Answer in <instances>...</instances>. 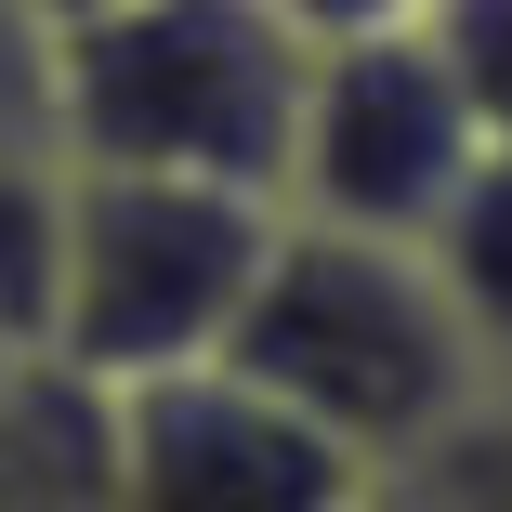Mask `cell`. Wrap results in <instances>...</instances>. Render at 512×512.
Listing matches in <instances>:
<instances>
[{"label": "cell", "mask_w": 512, "mask_h": 512, "mask_svg": "<svg viewBox=\"0 0 512 512\" xmlns=\"http://www.w3.org/2000/svg\"><path fill=\"white\" fill-rule=\"evenodd\" d=\"M473 171H486V132L460 106L434 27H381V40H329L316 66H302V132H289L276 211L434 250V224L460 211Z\"/></svg>", "instance_id": "cell-4"}, {"label": "cell", "mask_w": 512, "mask_h": 512, "mask_svg": "<svg viewBox=\"0 0 512 512\" xmlns=\"http://www.w3.org/2000/svg\"><path fill=\"white\" fill-rule=\"evenodd\" d=\"M14 145H53V53H40V27L0 0V158Z\"/></svg>", "instance_id": "cell-11"}, {"label": "cell", "mask_w": 512, "mask_h": 512, "mask_svg": "<svg viewBox=\"0 0 512 512\" xmlns=\"http://www.w3.org/2000/svg\"><path fill=\"white\" fill-rule=\"evenodd\" d=\"M263 237H276L263 197L158 184V171H66V276H53L40 368H66L79 394L211 368L263 276Z\"/></svg>", "instance_id": "cell-3"}, {"label": "cell", "mask_w": 512, "mask_h": 512, "mask_svg": "<svg viewBox=\"0 0 512 512\" xmlns=\"http://www.w3.org/2000/svg\"><path fill=\"white\" fill-rule=\"evenodd\" d=\"M302 53L263 0H132V14L53 40V158L66 171H158V184H289Z\"/></svg>", "instance_id": "cell-2"}, {"label": "cell", "mask_w": 512, "mask_h": 512, "mask_svg": "<svg viewBox=\"0 0 512 512\" xmlns=\"http://www.w3.org/2000/svg\"><path fill=\"white\" fill-rule=\"evenodd\" d=\"M211 368L276 394L302 434H329L368 473H407L434 434H460V407L486 394V342L460 329L434 250L289 224V211L263 237V276H250V302H237V329H224Z\"/></svg>", "instance_id": "cell-1"}, {"label": "cell", "mask_w": 512, "mask_h": 512, "mask_svg": "<svg viewBox=\"0 0 512 512\" xmlns=\"http://www.w3.org/2000/svg\"><path fill=\"white\" fill-rule=\"evenodd\" d=\"M434 276L460 302V329L486 342V381H499L512 368V158H486L460 184V211L434 224Z\"/></svg>", "instance_id": "cell-8"}, {"label": "cell", "mask_w": 512, "mask_h": 512, "mask_svg": "<svg viewBox=\"0 0 512 512\" xmlns=\"http://www.w3.org/2000/svg\"><path fill=\"white\" fill-rule=\"evenodd\" d=\"M0 512H106V394L66 368L0 381Z\"/></svg>", "instance_id": "cell-6"}, {"label": "cell", "mask_w": 512, "mask_h": 512, "mask_svg": "<svg viewBox=\"0 0 512 512\" xmlns=\"http://www.w3.org/2000/svg\"><path fill=\"white\" fill-rule=\"evenodd\" d=\"M53 276H66V158L14 145V158H0V368H40Z\"/></svg>", "instance_id": "cell-7"}, {"label": "cell", "mask_w": 512, "mask_h": 512, "mask_svg": "<svg viewBox=\"0 0 512 512\" xmlns=\"http://www.w3.org/2000/svg\"><path fill=\"white\" fill-rule=\"evenodd\" d=\"M421 27H434L447 79H460V106H473L486 158H512V0H434Z\"/></svg>", "instance_id": "cell-10"}, {"label": "cell", "mask_w": 512, "mask_h": 512, "mask_svg": "<svg viewBox=\"0 0 512 512\" xmlns=\"http://www.w3.org/2000/svg\"><path fill=\"white\" fill-rule=\"evenodd\" d=\"M106 512H381V473L237 368H171L106 394Z\"/></svg>", "instance_id": "cell-5"}, {"label": "cell", "mask_w": 512, "mask_h": 512, "mask_svg": "<svg viewBox=\"0 0 512 512\" xmlns=\"http://www.w3.org/2000/svg\"><path fill=\"white\" fill-rule=\"evenodd\" d=\"M0 381H14V368H0Z\"/></svg>", "instance_id": "cell-14"}, {"label": "cell", "mask_w": 512, "mask_h": 512, "mask_svg": "<svg viewBox=\"0 0 512 512\" xmlns=\"http://www.w3.org/2000/svg\"><path fill=\"white\" fill-rule=\"evenodd\" d=\"M381 512H512V368L460 407V434H434L407 473H381Z\"/></svg>", "instance_id": "cell-9"}, {"label": "cell", "mask_w": 512, "mask_h": 512, "mask_svg": "<svg viewBox=\"0 0 512 512\" xmlns=\"http://www.w3.org/2000/svg\"><path fill=\"white\" fill-rule=\"evenodd\" d=\"M14 14H27V27H40V53H53V40H79V27H106V14H132V0H14Z\"/></svg>", "instance_id": "cell-13"}, {"label": "cell", "mask_w": 512, "mask_h": 512, "mask_svg": "<svg viewBox=\"0 0 512 512\" xmlns=\"http://www.w3.org/2000/svg\"><path fill=\"white\" fill-rule=\"evenodd\" d=\"M263 14H276L302 53H329V40H381V27H421L434 0H263Z\"/></svg>", "instance_id": "cell-12"}]
</instances>
